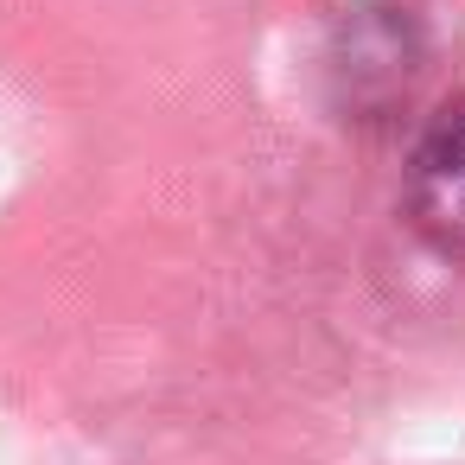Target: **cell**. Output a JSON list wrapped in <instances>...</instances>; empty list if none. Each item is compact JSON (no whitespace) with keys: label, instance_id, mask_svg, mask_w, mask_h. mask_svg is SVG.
<instances>
[{"label":"cell","instance_id":"2","mask_svg":"<svg viewBox=\"0 0 465 465\" xmlns=\"http://www.w3.org/2000/svg\"><path fill=\"white\" fill-rule=\"evenodd\" d=\"M401 204H408L414 236L433 255L465 262V90L446 96L420 122L414 153H408V179H401Z\"/></svg>","mask_w":465,"mask_h":465},{"label":"cell","instance_id":"1","mask_svg":"<svg viewBox=\"0 0 465 465\" xmlns=\"http://www.w3.org/2000/svg\"><path fill=\"white\" fill-rule=\"evenodd\" d=\"M427 77V33L401 0H357L325 39V96L344 122H395Z\"/></svg>","mask_w":465,"mask_h":465}]
</instances>
